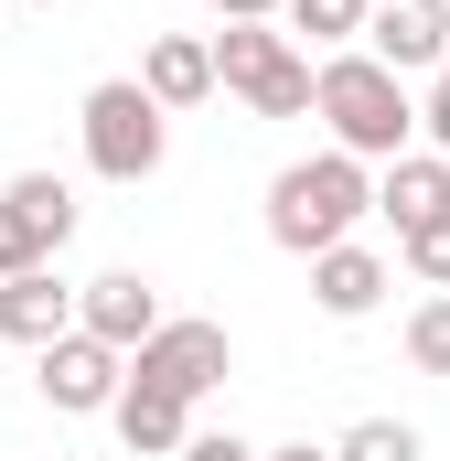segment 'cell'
Returning <instances> with one entry per match:
<instances>
[{
  "instance_id": "6",
  "label": "cell",
  "mask_w": 450,
  "mask_h": 461,
  "mask_svg": "<svg viewBox=\"0 0 450 461\" xmlns=\"http://www.w3.org/2000/svg\"><path fill=\"white\" fill-rule=\"evenodd\" d=\"M129 375H140V386H172L183 408H204L225 375H236V344H225V322H194V312H172L150 344L129 354Z\"/></svg>"
},
{
  "instance_id": "13",
  "label": "cell",
  "mask_w": 450,
  "mask_h": 461,
  "mask_svg": "<svg viewBox=\"0 0 450 461\" xmlns=\"http://www.w3.org/2000/svg\"><path fill=\"white\" fill-rule=\"evenodd\" d=\"M108 429H118V451H129V461H183V440H194V408H183L172 386H140V375H129V397L108 408Z\"/></svg>"
},
{
  "instance_id": "18",
  "label": "cell",
  "mask_w": 450,
  "mask_h": 461,
  "mask_svg": "<svg viewBox=\"0 0 450 461\" xmlns=\"http://www.w3.org/2000/svg\"><path fill=\"white\" fill-rule=\"evenodd\" d=\"M397 268L429 279V290H450V215H440V226H418V236H397Z\"/></svg>"
},
{
  "instance_id": "5",
  "label": "cell",
  "mask_w": 450,
  "mask_h": 461,
  "mask_svg": "<svg viewBox=\"0 0 450 461\" xmlns=\"http://www.w3.org/2000/svg\"><path fill=\"white\" fill-rule=\"evenodd\" d=\"M65 247H76V183L65 172H11L0 183V279L54 268Z\"/></svg>"
},
{
  "instance_id": "22",
  "label": "cell",
  "mask_w": 450,
  "mask_h": 461,
  "mask_svg": "<svg viewBox=\"0 0 450 461\" xmlns=\"http://www.w3.org/2000/svg\"><path fill=\"white\" fill-rule=\"evenodd\" d=\"M268 461H343V451H333V440H279Z\"/></svg>"
},
{
  "instance_id": "8",
  "label": "cell",
  "mask_w": 450,
  "mask_h": 461,
  "mask_svg": "<svg viewBox=\"0 0 450 461\" xmlns=\"http://www.w3.org/2000/svg\"><path fill=\"white\" fill-rule=\"evenodd\" d=\"M76 312H86V279H65V268H22V279H0V344H65L76 333Z\"/></svg>"
},
{
  "instance_id": "20",
  "label": "cell",
  "mask_w": 450,
  "mask_h": 461,
  "mask_svg": "<svg viewBox=\"0 0 450 461\" xmlns=\"http://www.w3.org/2000/svg\"><path fill=\"white\" fill-rule=\"evenodd\" d=\"M418 140H429V150H450V97H440V86L418 97Z\"/></svg>"
},
{
  "instance_id": "23",
  "label": "cell",
  "mask_w": 450,
  "mask_h": 461,
  "mask_svg": "<svg viewBox=\"0 0 450 461\" xmlns=\"http://www.w3.org/2000/svg\"><path fill=\"white\" fill-rule=\"evenodd\" d=\"M429 86H440V97H450V65H440V76H429Z\"/></svg>"
},
{
  "instance_id": "10",
  "label": "cell",
  "mask_w": 450,
  "mask_h": 461,
  "mask_svg": "<svg viewBox=\"0 0 450 461\" xmlns=\"http://www.w3.org/2000/svg\"><path fill=\"white\" fill-rule=\"evenodd\" d=\"M161 322H172V312H161V290H150L140 268H97V279H86V312H76V333H97V344L140 354Z\"/></svg>"
},
{
  "instance_id": "9",
  "label": "cell",
  "mask_w": 450,
  "mask_h": 461,
  "mask_svg": "<svg viewBox=\"0 0 450 461\" xmlns=\"http://www.w3.org/2000/svg\"><path fill=\"white\" fill-rule=\"evenodd\" d=\"M364 54L397 65V76H440V65H450V0H375Z\"/></svg>"
},
{
  "instance_id": "17",
  "label": "cell",
  "mask_w": 450,
  "mask_h": 461,
  "mask_svg": "<svg viewBox=\"0 0 450 461\" xmlns=\"http://www.w3.org/2000/svg\"><path fill=\"white\" fill-rule=\"evenodd\" d=\"M408 365H418V375H450V290H429V301L408 312Z\"/></svg>"
},
{
  "instance_id": "11",
  "label": "cell",
  "mask_w": 450,
  "mask_h": 461,
  "mask_svg": "<svg viewBox=\"0 0 450 461\" xmlns=\"http://www.w3.org/2000/svg\"><path fill=\"white\" fill-rule=\"evenodd\" d=\"M386 290H397V268H386L364 236H343V247H322V258H311V301H322L333 322H364V312H386Z\"/></svg>"
},
{
  "instance_id": "14",
  "label": "cell",
  "mask_w": 450,
  "mask_h": 461,
  "mask_svg": "<svg viewBox=\"0 0 450 461\" xmlns=\"http://www.w3.org/2000/svg\"><path fill=\"white\" fill-rule=\"evenodd\" d=\"M375 215H386L397 236L440 226V215H450V150H408V161H386V172H375Z\"/></svg>"
},
{
  "instance_id": "21",
  "label": "cell",
  "mask_w": 450,
  "mask_h": 461,
  "mask_svg": "<svg viewBox=\"0 0 450 461\" xmlns=\"http://www.w3.org/2000/svg\"><path fill=\"white\" fill-rule=\"evenodd\" d=\"M204 11H225V22H279L290 0H204Z\"/></svg>"
},
{
  "instance_id": "1",
  "label": "cell",
  "mask_w": 450,
  "mask_h": 461,
  "mask_svg": "<svg viewBox=\"0 0 450 461\" xmlns=\"http://www.w3.org/2000/svg\"><path fill=\"white\" fill-rule=\"evenodd\" d=\"M311 118L333 129V150H354V161H408L418 150V97H408V76L397 65H375L364 43L354 54H322V86H311Z\"/></svg>"
},
{
  "instance_id": "16",
  "label": "cell",
  "mask_w": 450,
  "mask_h": 461,
  "mask_svg": "<svg viewBox=\"0 0 450 461\" xmlns=\"http://www.w3.org/2000/svg\"><path fill=\"white\" fill-rule=\"evenodd\" d=\"M333 451H343V461H429V440H418L408 419H354Z\"/></svg>"
},
{
  "instance_id": "15",
  "label": "cell",
  "mask_w": 450,
  "mask_h": 461,
  "mask_svg": "<svg viewBox=\"0 0 450 461\" xmlns=\"http://www.w3.org/2000/svg\"><path fill=\"white\" fill-rule=\"evenodd\" d=\"M279 22H290V43H311V54H354L364 22H375V0H290Z\"/></svg>"
},
{
  "instance_id": "7",
  "label": "cell",
  "mask_w": 450,
  "mask_h": 461,
  "mask_svg": "<svg viewBox=\"0 0 450 461\" xmlns=\"http://www.w3.org/2000/svg\"><path fill=\"white\" fill-rule=\"evenodd\" d=\"M32 386H43L54 419H108L118 397H129V354L97 344V333H65V344L32 354Z\"/></svg>"
},
{
  "instance_id": "2",
  "label": "cell",
  "mask_w": 450,
  "mask_h": 461,
  "mask_svg": "<svg viewBox=\"0 0 450 461\" xmlns=\"http://www.w3.org/2000/svg\"><path fill=\"white\" fill-rule=\"evenodd\" d=\"M364 215H375V161H354V150H333V140L268 183V247H290V258L343 247Z\"/></svg>"
},
{
  "instance_id": "19",
  "label": "cell",
  "mask_w": 450,
  "mask_h": 461,
  "mask_svg": "<svg viewBox=\"0 0 450 461\" xmlns=\"http://www.w3.org/2000/svg\"><path fill=\"white\" fill-rule=\"evenodd\" d=\"M183 461H268V451H257V440H236V429H194Z\"/></svg>"
},
{
  "instance_id": "4",
  "label": "cell",
  "mask_w": 450,
  "mask_h": 461,
  "mask_svg": "<svg viewBox=\"0 0 450 461\" xmlns=\"http://www.w3.org/2000/svg\"><path fill=\"white\" fill-rule=\"evenodd\" d=\"M76 140H86V172L97 183H150L161 161H172V108L140 86V76H108V86H86V108H76Z\"/></svg>"
},
{
  "instance_id": "24",
  "label": "cell",
  "mask_w": 450,
  "mask_h": 461,
  "mask_svg": "<svg viewBox=\"0 0 450 461\" xmlns=\"http://www.w3.org/2000/svg\"><path fill=\"white\" fill-rule=\"evenodd\" d=\"M22 11H54V0H22Z\"/></svg>"
},
{
  "instance_id": "12",
  "label": "cell",
  "mask_w": 450,
  "mask_h": 461,
  "mask_svg": "<svg viewBox=\"0 0 450 461\" xmlns=\"http://www.w3.org/2000/svg\"><path fill=\"white\" fill-rule=\"evenodd\" d=\"M140 86L161 97V108H204L225 76H215V32H150V54H140Z\"/></svg>"
},
{
  "instance_id": "3",
  "label": "cell",
  "mask_w": 450,
  "mask_h": 461,
  "mask_svg": "<svg viewBox=\"0 0 450 461\" xmlns=\"http://www.w3.org/2000/svg\"><path fill=\"white\" fill-rule=\"evenodd\" d=\"M215 76L247 118H311V86H322V54L290 43V22H225L215 32Z\"/></svg>"
}]
</instances>
